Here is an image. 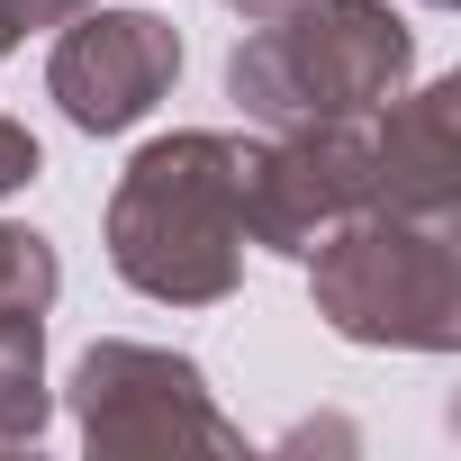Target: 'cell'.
Segmentation results:
<instances>
[{"label":"cell","instance_id":"obj_8","mask_svg":"<svg viewBox=\"0 0 461 461\" xmlns=\"http://www.w3.org/2000/svg\"><path fill=\"white\" fill-rule=\"evenodd\" d=\"M64 290V263L37 226H0V335H46V308Z\"/></svg>","mask_w":461,"mask_h":461},{"label":"cell","instance_id":"obj_4","mask_svg":"<svg viewBox=\"0 0 461 461\" xmlns=\"http://www.w3.org/2000/svg\"><path fill=\"white\" fill-rule=\"evenodd\" d=\"M73 425L100 461H163V452H245L236 416L208 398V371L163 344H91L73 362Z\"/></svg>","mask_w":461,"mask_h":461},{"label":"cell","instance_id":"obj_3","mask_svg":"<svg viewBox=\"0 0 461 461\" xmlns=\"http://www.w3.org/2000/svg\"><path fill=\"white\" fill-rule=\"evenodd\" d=\"M308 299L344 344L452 353L461 344V217L362 208L308 254Z\"/></svg>","mask_w":461,"mask_h":461},{"label":"cell","instance_id":"obj_13","mask_svg":"<svg viewBox=\"0 0 461 461\" xmlns=\"http://www.w3.org/2000/svg\"><path fill=\"white\" fill-rule=\"evenodd\" d=\"M416 10H452V0H416Z\"/></svg>","mask_w":461,"mask_h":461},{"label":"cell","instance_id":"obj_6","mask_svg":"<svg viewBox=\"0 0 461 461\" xmlns=\"http://www.w3.org/2000/svg\"><path fill=\"white\" fill-rule=\"evenodd\" d=\"M181 82V28L163 10H73L46 55V91L82 136H127Z\"/></svg>","mask_w":461,"mask_h":461},{"label":"cell","instance_id":"obj_10","mask_svg":"<svg viewBox=\"0 0 461 461\" xmlns=\"http://www.w3.org/2000/svg\"><path fill=\"white\" fill-rule=\"evenodd\" d=\"M73 10H91V0H0V55H10V46H28L37 28H64Z\"/></svg>","mask_w":461,"mask_h":461},{"label":"cell","instance_id":"obj_5","mask_svg":"<svg viewBox=\"0 0 461 461\" xmlns=\"http://www.w3.org/2000/svg\"><path fill=\"white\" fill-rule=\"evenodd\" d=\"M362 208H371V136H362V118L281 127L245 163V245H272L290 263H308Z\"/></svg>","mask_w":461,"mask_h":461},{"label":"cell","instance_id":"obj_2","mask_svg":"<svg viewBox=\"0 0 461 461\" xmlns=\"http://www.w3.org/2000/svg\"><path fill=\"white\" fill-rule=\"evenodd\" d=\"M416 73V37L389 0H299L290 19H263L226 55V100L254 127H326L371 118Z\"/></svg>","mask_w":461,"mask_h":461},{"label":"cell","instance_id":"obj_12","mask_svg":"<svg viewBox=\"0 0 461 461\" xmlns=\"http://www.w3.org/2000/svg\"><path fill=\"white\" fill-rule=\"evenodd\" d=\"M217 10H236L245 28H263V19H290V10H299V0H217Z\"/></svg>","mask_w":461,"mask_h":461},{"label":"cell","instance_id":"obj_9","mask_svg":"<svg viewBox=\"0 0 461 461\" xmlns=\"http://www.w3.org/2000/svg\"><path fill=\"white\" fill-rule=\"evenodd\" d=\"M46 335H0V452H28L46 434Z\"/></svg>","mask_w":461,"mask_h":461},{"label":"cell","instance_id":"obj_7","mask_svg":"<svg viewBox=\"0 0 461 461\" xmlns=\"http://www.w3.org/2000/svg\"><path fill=\"white\" fill-rule=\"evenodd\" d=\"M371 136V208L398 217H461V82H425L380 100Z\"/></svg>","mask_w":461,"mask_h":461},{"label":"cell","instance_id":"obj_11","mask_svg":"<svg viewBox=\"0 0 461 461\" xmlns=\"http://www.w3.org/2000/svg\"><path fill=\"white\" fill-rule=\"evenodd\" d=\"M46 172V154H37V136L19 127V118H0V199H10V190H28Z\"/></svg>","mask_w":461,"mask_h":461},{"label":"cell","instance_id":"obj_1","mask_svg":"<svg viewBox=\"0 0 461 461\" xmlns=\"http://www.w3.org/2000/svg\"><path fill=\"white\" fill-rule=\"evenodd\" d=\"M245 136L172 127L109 190V263L136 299L217 308L245 281Z\"/></svg>","mask_w":461,"mask_h":461}]
</instances>
